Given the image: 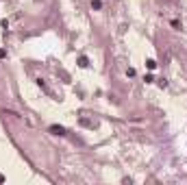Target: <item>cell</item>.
Segmentation results:
<instances>
[{"instance_id":"6da1fadb","label":"cell","mask_w":187,"mask_h":185,"mask_svg":"<svg viewBox=\"0 0 187 185\" xmlns=\"http://www.w3.org/2000/svg\"><path fill=\"white\" fill-rule=\"evenodd\" d=\"M48 131H50L52 135H59V137H63V135H65V128H63V126H57V124H52L50 128H48Z\"/></svg>"},{"instance_id":"7a4b0ae2","label":"cell","mask_w":187,"mask_h":185,"mask_svg":"<svg viewBox=\"0 0 187 185\" xmlns=\"http://www.w3.org/2000/svg\"><path fill=\"white\" fill-rule=\"evenodd\" d=\"M81 124H83V126H87V128H96L98 124H96V122H91V120H87V118H81Z\"/></svg>"},{"instance_id":"3957f363","label":"cell","mask_w":187,"mask_h":185,"mask_svg":"<svg viewBox=\"0 0 187 185\" xmlns=\"http://www.w3.org/2000/svg\"><path fill=\"white\" fill-rule=\"evenodd\" d=\"M146 68H148V70H155V68H157V61H155V59H148V61H146Z\"/></svg>"},{"instance_id":"277c9868","label":"cell","mask_w":187,"mask_h":185,"mask_svg":"<svg viewBox=\"0 0 187 185\" xmlns=\"http://www.w3.org/2000/svg\"><path fill=\"white\" fill-rule=\"evenodd\" d=\"M91 9L100 11V9H102V2H100V0H91Z\"/></svg>"},{"instance_id":"5b68a950","label":"cell","mask_w":187,"mask_h":185,"mask_svg":"<svg viewBox=\"0 0 187 185\" xmlns=\"http://www.w3.org/2000/svg\"><path fill=\"white\" fill-rule=\"evenodd\" d=\"M79 65H81V68H87V65H89L87 57H79Z\"/></svg>"},{"instance_id":"8992f818","label":"cell","mask_w":187,"mask_h":185,"mask_svg":"<svg viewBox=\"0 0 187 185\" xmlns=\"http://www.w3.org/2000/svg\"><path fill=\"white\" fill-rule=\"evenodd\" d=\"M172 26H174L176 31H181V22H178V20H172Z\"/></svg>"},{"instance_id":"52a82bcc","label":"cell","mask_w":187,"mask_h":185,"mask_svg":"<svg viewBox=\"0 0 187 185\" xmlns=\"http://www.w3.org/2000/svg\"><path fill=\"white\" fill-rule=\"evenodd\" d=\"M4 57H7V52H4V50L0 48V59H4Z\"/></svg>"},{"instance_id":"ba28073f","label":"cell","mask_w":187,"mask_h":185,"mask_svg":"<svg viewBox=\"0 0 187 185\" xmlns=\"http://www.w3.org/2000/svg\"><path fill=\"white\" fill-rule=\"evenodd\" d=\"M0 183H4V176H2V174H0Z\"/></svg>"}]
</instances>
